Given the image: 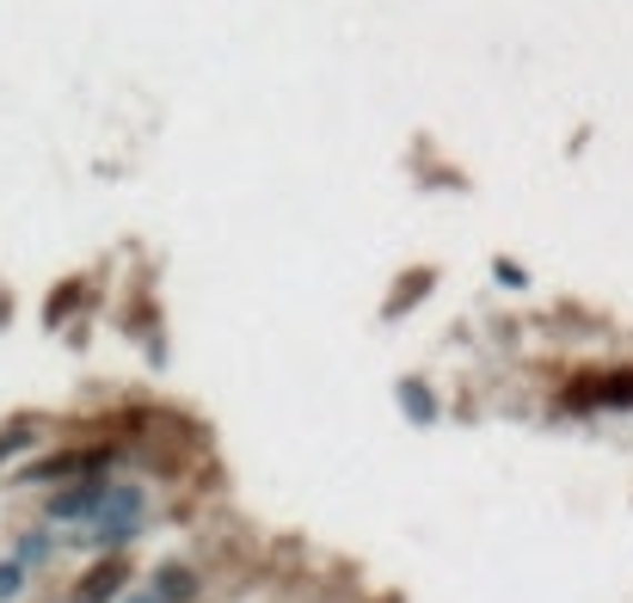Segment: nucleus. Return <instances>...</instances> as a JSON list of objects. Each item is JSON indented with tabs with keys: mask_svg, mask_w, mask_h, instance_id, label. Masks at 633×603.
Returning a JSON list of instances; mask_svg holds the SVG:
<instances>
[{
	"mask_svg": "<svg viewBox=\"0 0 633 603\" xmlns=\"http://www.w3.org/2000/svg\"><path fill=\"white\" fill-rule=\"evenodd\" d=\"M135 530H142V493H135V486H118V493L99 499L93 542H123V536H135Z\"/></svg>",
	"mask_w": 633,
	"mask_h": 603,
	"instance_id": "obj_1",
	"label": "nucleus"
},
{
	"mask_svg": "<svg viewBox=\"0 0 633 603\" xmlns=\"http://www.w3.org/2000/svg\"><path fill=\"white\" fill-rule=\"evenodd\" d=\"M99 499H105V481H87V486H68V493H56L50 499V517H93L99 511Z\"/></svg>",
	"mask_w": 633,
	"mask_h": 603,
	"instance_id": "obj_2",
	"label": "nucleus"
},
{
	"mask_svg": "<svg viewBox=\"0 0 633 603\" xmlns=\"http://www.w3.org/2000/svg\"><path fill=\"white\" fill-rule=\"evenodd\" d=\"M99 462H105V450H68V456H50V462H38V469H26V481H62V474L99 469Z\"/></svg>",
	"mask_w": 633,
	"mask_h": 603,
	"instance_id": "obj_3",
	"label": "nucleus"
},
{
	"mask_svg": "<svg viewBox=\"0 0 633 603\" xmlns=\"http://www.w3.org/2000/svg\"><path fill=\"white\" fill-rule=\"evenodd\" d=\"M118 585H123V566L111 561V566H99V573L87 579V585H80L74 597H80V603H105V597H111V591H118Z\"/></svg>",
	"mask_w": 633,
	"mask_h": 603,
	"instance_id": "obj_4",
	"label": "nucleus"
},
{
	"mask_svg": "<svg viewBox=\"0 0 633 603\" xmlns=\"http://www.w3.org/2000/svg\"><path fill=\"white\" fill-rule=\"evenodd\" d=\"M191 591H198V579L179 573V566H167V573H160V591H154V597L167 603V597H191Z\"/></svg>",
	"mask_w": 633,
	"mask_h": 603,
	"instance_id": "obj_5",
	"label": "nucleus"
},
{
	"mask_svg": "<svg viewBox=\"0 0 633 603\" xmlns=\"http://www.w3.org/2000/svg\"><path fill=\"white\" fill-rule=\"evenodd\" d=\"M400 406H406V413H412V419H419V425H424V419H431V413H436V401H431V394H424V389H419V382H406V389H400Z\"/></svg>",
	"mask_w": 633,
	"mask_h": 603,
	"instance_id": "obj_6",
	"label": "nucleus"
},
{
	"mask_svg": "<svg viewBox=\"0 0 633 603\" xmlns=\"http://www.w3.org/2000/svg\"><path fill=\"white\" fill-rule=\"evenodd\" d=\"M19 585H26V566H19V561H7V566H0V603H7V597H19Z\"/></svg>",
	"mask_w": 633,
	"mask_h": 603,
	"instance_id": "obj_7",
	"label": "nucleus"
},
{
	"mask_svg": "<svg viewBox=\"0 0 633 603\" xmlns=\"http://www.w3.org/2000/svg\"><path fill=\"white\" fill-rule=\"evenodd\" d=\"M31 443V425H13V431H0V462L13 456V450H26Z\"/></svg>",
	"mask_w": 633,
	"mask_h": 603,
	"instance_id": "obj_8",
	"label": "nucleus"
},
{
	"mask_svg": "<svg viewBox=\"0 0 633 603\" xmlns=\"http://www.w3.org/2000/svg\"><path fill=\"white\" fill-rule=\"evenodd\" d=\"M135 603H160V597H135Z\"/></svg>",
	"mask_w": 633,
	"mask_h": 603,
	"instance_id": "obj_9",
	"label": "nucleus"
}]
</instances>
